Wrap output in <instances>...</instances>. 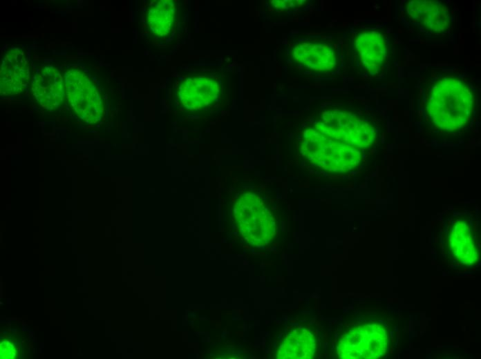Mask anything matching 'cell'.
I'll use <instances>...</instances> for the list:
<instances>
[{
  "label": "cell",
  "mask_w": 481,
  "mask_h": 359,
  "mask_svg": "<svg viewBox=\"0 0 481 359\" xmlns=\"http://www.w3.org/2000/svg\"><path fill=\"white\" fill-rule=\"evenodd\" d=\"M234 216L244 239L258 246L267 244L276 234V222L261 198L247 193L236 201Z\"/></svg>",
  "instance_id": "obj_5"
},
{
  "label": "cell",
  "mask_w": 481,
  "mask_h": 359,
  "mask_svg": "<svg viewBox=\"0 0 481 359\" xmlns=\"http://www.w3.org/2000/svg\"><path fill=\"white\" fill-rule=\"evenodd\" d=\"M292 54L298 64L316 72H330L340 64L338 50L330 42H303L293 48Z\"/></svg>",
  "instance_id": "obj_7"
},
{
  "label": "cell",
  "mask_w": 481,
  "mask_h": 359,
  "mask_svg": "<svg viewBox=\"0 0 481 359\" xmlns=\"http://www.w3.org/2000/svg\"><path fill=\"white\" fill-rule=\"evenodd\" d=\"M357 65L373 80H386L396 67L395 38L385 25L361 30L352 39Z\"/></svg>",
  "instance_id": "obj_3"
},
{
  "label": "cell",
  "mask_w": 481,
  "mask_h": 359,
  "mask_svg": "<svg viewBox=\"0 0 481 359\" xmlns=\"http://www.w3.org/2000/svg\"><path fill=\"white\" fill-rule=\"evenodd\" d=\"M397 19L408 34L423 43L454 41L457 13L451 1H403L399 4Z\"/></svg>",
  "instance_id": "obj_2"
},
{
  "label": "cell",
  "mask_w": 481,
  "mask_h": 359,
  "mask_svg": "<svg viewBox=\"0 0 481 359\" xmlns=\"http://www.w3.org/2000/svg\"><path fill=\"white\" fill-rule=\"evenodd\" d=\"M480 81L460 65H428L414 87L415 124L433 146H460L478 135Z\"/></svg>",
  "instance_id": "obj_1"
},
{
  "label": "cell",
  "mask_w": 481,
  "mask_h": 359,
  "mask_svg": "<svg viewBox=\"0 0 481 359\" xmlns=\"http://www.w3.org/2000/svg\"><path fill=\"white\" fill-rule=\"evenodd\" d=\"M375 325L364 324L343 334L337 347L343 358H370L377 357L381 351L382 333Z\"/></svg>",
  "instance_id": "obj_6"
},
{
  "label": "cell",
  "mask_w": 481,
  "mask_h": 359,
  "mask_svg": "<svg viewBox=\"0 0 481 359\" xmlns=\"http://www.w3.org/2000/svg\"><path fill=\"white\" fill-rule=\"evenodd\" d=\"M316 352V340L310 331L297 327L290 330L276 350L279 359H310Z\"/></svg>",
  "instance_id": "obj_9"
},
{
  "label": "cell",
  "mask_w": 481,
  "mask_h": 359,
  "mask_svg": "<svg viewBox=\"0 0 481 359\" xmlns=\"http://www.w3.org/2000/svg\"><path fill=\"white\" fill-rule=\"evenodd\" d=\"M301 153L312 165L333 173L353 171L367 153L358 148L339 146L312 126L303 133Z\"/></svg>",
  "instance_id": "obj_4"
},
{
  "label": "cell",
  "mask_w": 481,
  "mask_h": 359,
  "mask_svg": "<svg viewBox=\"0 0 481 359\" xmlns=\"http://www.w3.org/2000/svg\"><path fill=\"white\" fill-rule=\"evenodd\" d=\"M206 78L207 77H202L201 91L199 90L196 79H193L191 85L193 86H191V89L182 85V88H185V90H182V93H186V94H182L180 97L182 104L187 108L198 110L205 108L216 101L219 97L220 88L219 84L216 79L205 91L203 90Z\"/></svg>",
  "instance_id": "obj_11"
},
{
  "label": "cell",
  "mask_w": 481,
  "mask_h": 359,
  "mask_svg": "<svg viewBox=\"0 0 481 359\" xmlns=\"http://www.w3.org/2000/svg\"><path fill=\"white\" fill-rule=\"evenodd\" d=\"M149 11V25L154 34L167 38L176 28L178 19L175 1H157Z\"/></svg>",
  "instance_id": "obj_10"
},
{
  "label": "cell",
  "mask_w": 481,
  "mask_h": 359,
  "mask_svg": "<svg viewBox=\"0 0 481 359\" xmlns=\"http://www.w3.org/2000/svg\"><path fill=\"white\" fill-rule=\"evenodd\" d=\"M446 237L447 246L455 258L470 263L476 257L475 235L468 219H453L449 226Z\"/></svg>",
  "instance_id": "obj_8"
}]
</instances>
